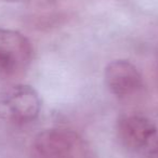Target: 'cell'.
<instances>
[{"label":"cell","mask_w":158,"mask_h":158,"mask_svg":"<svg viewBox=\"0 0 158 158\" xmlns=\"http://www.w3.org/2000/svg\"><path fill=\"white\" fill-rule=\"evenodd\" d=\"M31 154V158H95L86 139L67 128H51L37 134Z\"/></svg>","instance_id":"1"},{"label":"cell","mask_w":158,"mask_h":158,"mask_svg":"<svg viewBox=\"0 0 158 158\" xmlns=\"http://www.w3.org/2000/svg\"><path fill=\"white\" fill-rule=\"evenodd\" d=\"M40 110L39 93L29 85H13L0 91V121L25 125L36 120Z\"/></svg>","instance_id":"2"},{"label":"cell","mask_w":158,"mask_h":158,"mask_svg":"<svg viewBox=\"0 0 158 158\" xmlns=\"http://www.w3.org/2000/svg\"><path fill=\"white\" fill-rule=\"evenodd\" d=\"M34 50L31 41L20 31L0 28V78L22 75L31 65Z\"/></svg>","instance_id":"3"},{"label":"cell","mask_w":158,"mask_h":158,"mask_svg":"<svg viewBox=\"0 0 158 158\" xmlns=\"http://www.w3.org/2000/svg\"><path fill=\"white\" fill-rule=\"evenodd\" d=\"M117 136L123 147L143 153L158 135V127L141 114H125L117 120Z\"/></svg>","instance_id":"4"},{"label":"cell","mask_w":158,"mask_h":158,"mask_svg":"<svg viewBox=\"0 0 158 158\" xmlns=\"http://www.w3.org/2000/svg\"><path fill=\"white\" fill-rule=\"evenodd\" d=\"M104 82L110 94L120 100L138 94L144 87L140 70L127 60L110 62L104 69Z\"/></svg>","instance_id":"5"},{"label":"cell","mask_w":158,"mask_h":158,"mask_svg":"<svg viewBox=\"0 0 158 158\" xmlns=\"http://www.w3.org/2000/svg\"><path fill=\"white\" fill-rule=\"evenodd\" d=\"M145 158H158V135L143 152Z\"/></svg>","instance_id":"6"}]
</instances>
